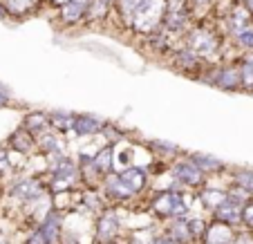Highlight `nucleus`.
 Wrapping results in <instances>:
<instances>
[{"label": "nucleus", "mask_w": 253, "mask_h": 244, "mask_svg": "<svg viewBox=\"0 0 253 244\" xmlns=\"http://www.w3.org/2000/svg\"><path fill=\"white\" fill-rule=\"evenodd\" d=\"M11 101V92L5 85H0V108H7Z\"/></svg>", "instance_id": "obj_27"}, {"label": "nucleus", "mask_w": 253, "mask_h": 244, "mask_svg": "<svg viewBox=\"0 0 253 244\" xmlns=\"http://www.w3.org/2000/svg\"><path fill=\"white\" fill-rule=\"evenodd\" d=\"M235 233H238L235 226L211 217L209 229H206V235H204V244H233Z\"/></svg>", "instance_id": "obj_13"}, {"label": "nucleus", "mask_w": 253, "mask_h": 244, "mask_svg": "<svg viewBox=\"0 0 253 244\" xmlns=\"http://www.w3.org/2000/svg\"><path fill=\"white\" fill-rule=\"evenodd\" d=\"M14 170H11V163H9V148L7 146H0V182L5 179H14Z\"/></svg>", "instance_id": "obj_23"}, {"label": "nucleus", "mask_w": 253, "mask_h": 244, "mask_svg": "<svg viewBox=\"0 0 253 244\" xmlns=\"http://www.w3.org/2000/svg\"><path fill=\"white\" fill-rule=\"evenodd\" d=\"M166 5L168 0H139L130 18V29L139 36H150L159 32L166 18Z\"/></svg>", "instance_id": "obj_3"}, {"label": "nucleus", "mask_w": 253, "mask_h": 244, "mask_svg": "<svg viewBox=\"0 0 253 244\" xmlns=\"http://www.w3.org/2000/svg\"><path fill=\"white\" fill-rule=\"evenodd\" d=\"M20 125H25L34 137H41L43 132H47L52 128V119H49V112H45V110H29L23 117Z\"/></svg>", "instance_id": "obj_15"}, {"label": "nucleus", "mask_w": 253, "mask_h": 244, "mask_svg": "<svg viewBox=\"0 0 253 244\" xmlns=\"http://www.w3.org/2000/svg\"><path fill=\"white\" fill-rule=\"evenodd\" d=\"M43 191H47L43 175H16L9 184H7V197L14 202L18 208H23L25 204H29L32 200L41 195Z\"/></svg>", "instance_id": "obj_4"}, {"label": "nucleus", "mask_w": 253, "mask_h": 244, "mask_svg": "<svg viewBox=\"0 0 253 244\" xmlns=\"http://www.w3.org/2000/svg\"><path fill=\"white\" fill-rule=\"evenodd\" d=\"M240 63V79H242V90L253 94V52H247L238 58Z\"/></svg>", "instance_id": "obj_18"}, {"label": "nucleus", "mask_w": 253, "mask_h": 244, "mask_svg": "<svg viewBox=\"0 0 253 244\" xmlns=\"http://www.w3.org/2000/svg\"><path fill=\"white\" fill-rule=\"evenodd\" d=\"M170 172H172V177H175L177 186H182V188L200 191L204 184H209V177H206L204 172H202L186 155L175 159V162H170Z\"/></svg>", "instance_id": "obj_6"}, {"label": "nucleus", "mask_w": 253, "mask_h": 244, "mask_svg": "<svg viewBox=\"0 0 253 244\" xmlns=\"http://www.w3.org/2000/svg\"><path fill=\"white\" fill-rule=\"evenodd\" d=\"M231 39H233V43L238 45V47L247 49V52H253V23L249 25V27L240 29L238 34H233Z\"/></svg>", "instance_id": "obj_22"}, {"label": "nucleus", "mask_w": 253, "mask_h": 244, "mask_svg": "<svg viewBox=\"0 0 253 244\" xmlns=\"http://www.w3.org/2000/svg\"><path fill=\"white\" fill-rule=\"evenodd\" d=\"M7 16H9V11L5 7V0H0V18H7Z\"/></svg>", "instance_id": "obj_30"}, {"label": "nucleus", "mask_w": 253, "mask_h": 244, "mask_svg": "<svg viewBox=\"0 0 253 244\" xmlns=\"http://www.w3.org/2000/svg\"><path fill=\"white\" fill-rule=\"evenodd\" d=\"M9 16H25L39 7V0H5Z\"/></svg>", "instance_id": "obj_20"}, {"label": "nucleus", "mask_w": 253, "mask_h": 244, "mask_svg": "<svg viewBox=\"0 0 253 244\" xmlns=\"http://www.w3.org/2000/svg\"><path fill=\"white\" fill-rule=\"evenodd\" d=\"M242 226L253 233V200H249L242 208Z\"/></svg>", "instance_id": "obj_25"}, {"label": "nucleus", "mask_w": 253, "mask_h": 244, "mask_svg": "<svg viewBox=\"0 0 253 244\" xmlns=\"http://www.w3.org/2000/svg\"><path fill=\"white\" fill-rule=\"evenodd\" d=\"M211 2H215V0H191V5H195V7H206Z\"/></svg>", "instance_id": "obj_29"}, {"label": "nucleus", "mask_w": 253, "mask_h": 244, "mask_svg": "<svg viewBox=\"0 0 253 244\" xmlns=\"http://www.w3.org/2000/svg\"><path fill=\"white\" fill-rule=\"evenodd\" d=\"M153 244H182V242H177V240H172L170 235H166V233L162 231V235H157V240H155Z\"/></svg>", "instance_id": "obj_28"}, {"label": "nucleus", "mask_w": 253, "mask_h": 244, "mask_svg": "<svg viewBox=\"0 0 253 244\" xmlns=\"http://www.w3.org/2000/svg\"><path fill=\"white\" fill-rule=\"evenodd\" d=\"M108 244H128V242H126V238H121V240H115V242H108Z\"/></svg>", "instance_id": "obj_31"}, {"label": "nucleus", "mask_w": 253, "mask_h": 244, "mask_svg": "<svg viewBox=\"0 0 253 244\" xmlns=\"http://www.w3.org/2000/svg\"><path fill=\"white\" fill-rule=\"evenodd\" d=\"M108 125V121L101 119V117L96 115H87V112H83V115H77V123H74V130H72L70 134H67V139H83V137H90V134H99L103 132V128Z\"/></svg>", "instance_id": "obj_9"}, {"label": "nucleus", "mask_w": 253, "mask_h": 244, "mask_svg": "<svg viewBox=\"0 0 253 244\" xmlns=\"http://www.w3.org/2000/svg\"><path fill=\"white\" fill-rule=\"evenodd\" d=\"M36 144H39V155H43L45 159L56 157V155H67L72 148V141L67 139V134L58 132L54 128H49L47 132L36 137Z\"/></svg>", "instance_id": "obj_7"}, {"label": "nucleus", "mask_w": 253, "mask_h": 244, "mask_svg": "<svg viewBox=\"0 0 253 244\" xmlns=\"http://www.w3.org/2000/svg\"><path fill=\"white\" fill-rule=\"evenodd\" d=\"M137 2H139V0H115L117 11H119L121 20H124L128 27H130V18H132V14H134V7H137Z\"/></svg>", "instance_id": "obj_24"}, {"label": "nucleus", "mask_w": 253, "mask_h": 244, "mask_svg": "<svg viewBox=\"0 0 253 244\" xmlns=\"http://www.w3.org/2000/svg\"><path fill=\"white\" fill-rule=\"evenodd\" d=\"M126 235L124 231V217H121L119 206L105 208L94 220V244H108L121 240Z\"/></svg>", "instance_id": "obj_5"}, {"label": "nucleus", "mask_w": 253, "mask_h": 244, "mask_svg": "<svg viewBox=\"0 0 253 244\" xmlns=\"http://www.w3.org/2000/svg\"><path fill=\"white\" fill-rule=\"evenodd\" d=\"M94 163H96V168H99L103 175H108V172L115 170V144L105 146V148L94 157Z\"/></svg>", "instance_id": "obj_19"}, {"label": "nucleus", "mask_w": 253, "mask_h": 244, "mask_svg": "<svg viewBox=\"0 0 253 244\" xmlns=\"http://www.w3.org/2000/svg\"><path fill=\"white\" fill-rule=\"evenodd\" d=\"M226 186H229V184H226ZM226 186H215V184H211V179H209V184H204V186L197 191L204 211H211V213L217 211V208L229 200V188Z\"/></svg>", "instance_id": "obj_10"}, {"label": "nucleus", "mask_w": 253, "mask_h": 244, "mask_svg": "<svg viewBox=\"0 0 253 244\" xmlns=\"http://www.w3.org/2000/svg\"><path fill=\"white\" fill-rule=\"evenodd\" d=\"M146 213L153 220H159L162 224L175 220V217L188 215L186 202H184V188L177 186V188H168V191H150Z\"/></svg>", "instance_id": "obj_2"}, {"label": "nucleus", "mask_w": 253, "mask_h": 244, "mask_svg": "<svg viewBox=\"0 0 253 244\" xmlns=\"http://www.w3.org/2000/svg\"><path fill=\"white\" fill-rule=\"evenodd\" d=\"M231 182L240 184L253 195V168H231Z\"/></svg>", "instance_id": "obj_21"}, {"label": "nucleus", "mask_w": 253, "mask_h": 244, "mask_svg": "<svg viewBox=\"0 0 253 244\" xmlns=\"http://www.w3.org/2000/svg\"><path fill=\"white\" fill-rule=\"evenodd\" d=\"M244 2H247V7H249V9L253 11V0H244Z\"/></svg>", "instance_id": "obj_32"}, {"label": "nucleus", "mask_w": 253, "mask_h": 244, "mask_svg": "<svg viewBox=\"0 0 253 244\" xmlns=\"http://www.w3.org/2000/svg\"><path fill=\"white\" fill-rule=\"evenodd\" d=\"M184 47L191 49L204 63L215 65L222 58V34H217L213 27H209L204 23L193 25L184 36Z\"/></svg>", "instance_id": "obj_1"}, {"label": "nucleus", "mask_w": 253, "mask_h": 244, "mask_svg": "<svg viewBox=\"0 0 253 244\" xmlns=\"http://www.w3.org/2000/svg\"><path fill=\"white\" fill-rule=\"evenodd\" d=\"M0 244H5V238H2V233H0Z\"/></svg>", "instance_id": "obj_33"}, {"label": "nucleus", "mask_w": 253, "mask_h": 244, "mask_svg": "<svg viewBox=\"0 0 253 244\" xmlns=\"http://www.w3.org/2000/svg\"><path fill=\"white\" fill-rule=\"evenodd\" d=\"M119 177L137 197H141L143 193H150V182H153V177H150V170H146V168L130 166L119 172Z\"/></svg>", "instance_id": "obj_8"}, {"label": "nucleus", "mask_w": 253, "mask_h": 244, "mask_svg": "<svg viewBox=\"0 0 253 244\" xmlns=\"http://www.w3.org/2000/svg\"><path fill=\"white\" fill-rule=\"evenodd\" d=\"M49 119H52V128L63 134H70L77 123V115L70 110H49Z\"/></svg>", "instance_id": "obj_17"}, {"label": "nucleus", "mask_w": 253, "mask_h": 244, "mask_svg": "<svg viewBox=\"0 0 253 244\" xmlns=\"http://www.w3.org/2000/svg\"><path fill=\"white\" fill-rule=\"evenodd\" d=\"M233 244H253V233L249 229H244V226H240L238 233H235Z\"/></svg>", "instance_id": "obj_26"}, {"label": "nucleus", "mask_w": 253, "mask_h": 244, "mask_svg": "<svg viewBox=\"0 0 253 244\" xmlns=\"http://www.w3.org/2000/svg\"><path fill=\"white\" fill-rule=\"evenodd\" d=\"M7 146L18 153L27 155V157H34V155H39V144H36V137L29 132L25 125H18L14 132L7 137Z\"/></svg>", "instance_id": "obj_11"}, {"label": "nucleus", "mask_w": 253, "mask_h": 244, "mask_svg": "<svg viewBox=\"0 0 253 244\" xmlns=\"http://www.w3.org/2000/svg\"><path fill=\"white\" fill-rule=\"evenodd\" d=\"M226 18V34H238L240 29H244V27H249V25L253 23V11L247 7V2H235L233 7L229 9V14L224 16Z\"/></svg>", "instance_id": "obj_12"}, {"label": "nucleus", "mask_w": 253, "mask_h": 244, "mask_svg": "<svg viewBox=\"0 0 253 244\" xmlns=\"http://www.w3.org/2000/svg\"><path fill=\"white\" fill-rule=\"evenodd\" d=\"M242 208H244V206H240V204H235V202L226 200L224 204H222L217 211L211 213V215H213L215 220L226 222V224H231V226H235V229H240V226H242Z\"/></svg>", "instance_id": "obj_16"}, {"label": "nucleus", "mask_w": 253, "mask_h": 244, "mask_svg": "<svg viewBox=\"0 0 253 244\" xmlns=\"http://www.w3.org/2000/svg\"><path fill=\"white\" fill-rule=\"evenodd\" d=\"M186 157L191 159L193 163H195L197 168H200L202 172H204L206 177H213V175H220V172H224V170H229L231 166H226L222 159H217V157H213V155H204V153H186Z\"/></svg>", "instance_id": "obj_14"}]
</instances>
